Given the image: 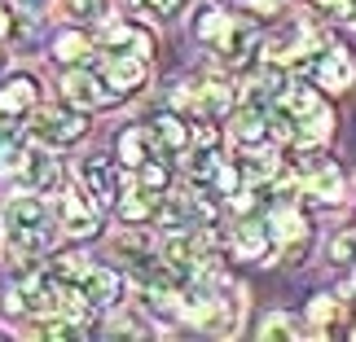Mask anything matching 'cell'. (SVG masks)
Wrapping results in <instances>:
<instances>
[{
    "label": "cell",
    "instance_id": "10",
    "mask_svg": "<svg viewBox=\"0 0 356 342\" xmlns=\"http://www.w3.org/2000/svg\"><path fill=\"white\" fill-rule=\"evenodd\" d=\"M299 189L317 202H343V194H348L343 176H339V167H330V162H317L312 171H304L299 176Z\"/></svg>",
    "mask_w": 356,
    "mask_h": 342
},
{
    "label": "cell",
    "instance_id": "19",
    "mask_svg": "<svg viewBox=\"0 0 356 342\" xmlns=\"http://www.w3.org/2000/svg\"><path fill=\"white\" fill-rule=\"evenodd\" d=\"M136 189L141 194H154V198H163V194H172V171H168V158H154L149 154L141 167H136Z\"/></svg>",
    "mask_w": 356,
    "mask_h": 342
},
{
    "label": "cell",
    "instance_id": "28",
    "mask_svg": "<svg viewBox=\"0 0 356 342\" xmlns=\"http://www.w3.org/2000/svg\"><path fill=\"white\" fill-rule=\"evenodd\" d=\"M185 0H132L136 13H149V18H176Z\"/></svg>",
    "mask_w": 356,
    "mask_h": 342
},
{
    "label": "cell",
    "instance_id": "32",
    "mask_svg": "<svg viewBox=\"0 0 356 342\" xmlns=\"http://www.w3.org/2000/svg\"><path fill=\"white\" fill-rule=\"evenodd\" d=\"M9 5L18 9V13H26V18H40V13L53 5V0H9Z\"/></svg>",
    "mask_w": 356,
    "mask_h": 342
},
{
    "label": "cell",
    "instance_id": "13",
    "mask_svg": "<svg viewBox=\"0 0 356 342\" xmlns=\"http://www.w3.org/2000/svg\"><path fill=\"white\" fill-rule=\"evenodd\" d=\"M264 49H268V62H291V58L312 49V35H308L304 22H286V26H277V31L268 35Z\"/></svg>",
    "mask_w": 356,
    "mask_h": 342
},
{
    "label": "cell",
    "instance_id": "5",
    "mask_svg": "<svg viewBox=\"0 0 356 342\" xmlns=\"http://www.w3.org/2000/svg\"><path fill=\"white\" fill-rule=\"evenodd\" d=\"M106 88L115 92V97H128V92H141L145 79H149V62L141 58V53H111L106 58Z\"/></svg>",
    "mask_w": 356,
    "mask_h": 342
},
{
    "label": "cell",
    "instance_id": "6",
    "mask_svg": "<svg viewBox=\"0 0 356 342\" xmlns=\"http://www.w3.org/2000/svg\"><path fill=\"white\" fill-rule=\"evenodd\" d=\"M119 294H123V277L115 268H84V277H79V298L88 303V311L115 307Z\"/></svg>",
    "mask_w": 356,
    "mask_h": 342
},
{
    "label": "cell",
    "instance_id": "1",
    "mask_svg": "<svg viewBox=\"0 0 356 342\" xmlns=\"http://www.w3.org/2000/svg\"><path fill=\"white\" fill-rule=\"evenodd\" d=\"M31 141L35 145H44V149H66V145H75L79 136L88 132V119L75 110H40L35 119H31Z\"/></svg>",
    "mask_w": 356,
    "mask_h": 342
},
{
    "label": "cell",
    "instance_id": "27",
    "mask_svg": "<svg viewBox=\"0 0 356 342\" xmlns=\"http://www.w3.org/2000/svg\"><path fill=\"white\" fill-rule=\"evenodd\" d=\"M295 316H286V311H273V316L259 325V338L264 342H277V338H295Z\"/></svg>",
    "mask_w": 356,
    "mask_h": 342
},
{
    "label": "cell",
    "instance_id": "26",
    "mask_svg": "<svg viewBox=\"0 0 356 342\" xmlns=\"http://www.w3.org/2000/svg\"><path fill=\"white\" fill-rule=\"evenodd\" d=\"M229 105H234V88H229V84H207V88H202L198 110H207V114H225Z\"/></svg>",
    "mask_w": 356,
    "mask_h": 342
},
{
    "label": "cell",
    "instance_id": "7",
    "mask_svg": "<svg viewBox=\"0 0 356 342\" xmlns=\"http://www.w3.org/2000/svg\"><path fill=\"white\" fill-rule=\"evenodd\" d=\"M308 66H312V79H317L321 88H330V92L352 88V79H356V66H352V58H348V49H339V44L321 49Z\"/></svg>",
    "mask_w": 356,
    "mask_h": 342
},
{
    "label": "cell",
    "instance_id": "25",
    "mask_svg": "<svg viewBox=\"0 0 356 342\" xmlns=\"http://www.w3.org/2000/svg\"><path fill=\"white\" fill-rule=\"evenodd\" d=\"M62 13L71 22H102L106 18V0H66Z\"/></svg>",
    "mask_w": 356,
    "mask_h": 342
},
{
    "label": "cell",
    "instance_id": "8",
    "mask_svg": "<svg viewBox=\"0 0 356 342\" xmlns=\"http://www.w3.org/2000/svg\"><path fill=\"white\" fill-rule=\"evenodd\" d=\"M62 228L71 232V237H92V232L102 228L97 202H88L84 194H75V189H66V194H62Z\"/></svg>",
    "mask_w": 356,
    "mask_h": 342
},
{
    "label": "cell",
    "instance_id": "12",
    "mask_svg": "<svg viewBox=\"0 0 356 342\" xmlns=\"http://www.w3.org/2000/svg\"><path fill=\"white\" fill-rule=\"evenodd\" d=\"M35 101H40V84L31 75H18V79H9L5 88H0V119H18L26 110H35Z\"/></svg>",
    "mask_w": 356,
    "mask_h": 342
},
{
    "label": "cell",
    "instance_id": "9",
    "mask_svg": "<svg viewBox=\"0 0 356 342\" xmlns=\"http://www.w3.org/2000/svg\"><path fill=\"white\" fill-rule=\"evenodd\" d=\"M5 228L9 232H35V228H49V211H44V202H40V194H18L9 202V211H5Z\"/></svg>",
    "mask_w": 356,
    "mask_h": 342
},
{
    "label": "cell",
    "instance_id": "14",
    "mask_svg": "<svg viewBox=\"0 0 356 342\" xmlns=\"http://www.w3.org/2000/svg\"><path fill=\"white\" fill-rule=\"evenodd\" d=\"M84 189L97 207H106V202L119 198V171L106 158H92V162H84Z\"/></svg>",
    "mask_w": 356,
    "mask_h": 342
},
{
    "label": "cell",
    "instance_id": "3",
    "mask_svg": "<svg viewBox=\"0 0 356 342\" xmlns=\"http://www.w3.org/2000/svg\"><path fill=\"white\" fill-rule=\"evenodd\" d=\"M181 167H185V176L194 185H211L216 180V171L225 167V149H220V141H216V132H198V141L185 145Z\"/></svg>",
    "mask_w": 356,
    "mask_h": 342
},
{
    "label": "cell",
    "instance_id": "4",
    "mask_svg": "<svg viewBox=\"0 0 356 342\" xmlns=\"http://www.w3.org/2000/svg\"><path fill=\"white\" fill-rule=\"evenodd\" d=\"M22 185L31 189V194H58L62 189V162H58V149H44V145H35V149H26V158H22Z\"/></svg>",
    "mask_w": 356,
    "mask_h": 342
},
{
    "label": "cell",
    "instance_id": "33",
    "mask_svg": "<svg viewBox=\"0 0 356 342\" xmlns=\"http://www.w3.org/2000/svg\"><path fill=\"white\" fill-rule=\"evenodd\" d=\"M13 31V13H9V0H0V40Z\"/></svg>",
    "mask_w": 356,
    "mask_h": 342
},
{
    "label": "cell",
    "instance_id": "23",
    "mask_svg": "<svg viewBox=\"0 0 356 342\" xmlns=\"http://www.w3.org/2000/svg\"><path fill=\"white\" fill-rule=\"evenodd\" d=\"M97 334H106V338H145L149 325L141 320V311H123V316H115L111 325H102Z\"/></svg>",
    "mask_w": 356,
    "mask_h": 342
},
{
    "label": "cell",
    "instance_id": "20",
    "mask_svg": "<svg viewBox=\"0 0 356 342\" xmlns=\"http://www.w3.org/2000/svg\"><path fill=\"white\" fill-rule=\"evenodd\" d=\"M149 154H154V145H149V132H145V128H128V132L119 136V158L128 162L132 171L141 167V162H145Z\"/></svg>",
    "mask_w": 356,
    "mask_h": 342
},
{
    "label": "cell",
    "instance_id": "17",
    "mask_svg": "<svg viewBox=\"0 0 356 342\" xmlns=\"http://www.w3.org/2000/svg\"><path fill=\"white\" fill-rule=\"evenodd\" d=\"M102 49H106V58H111V53H141V58H149V35L132 22H111Z\"/></svg>",
    "mask_w": 356,
    "mask_h": 342
},
{
    "label": "cell",
    "instance_id": "16",
    "mask_svg": "<svg viewBox=\"0 0 356 342\" xmlns=\"http://www.w3.org/2000/svg\"><path fill=\"white\" fill-rule=\"evenodd\" d=\"M234 141L246 149H268L273 145V132H268V114H255V110H238L234 119Z\"/></svg>",
    "mask_w": 356,
    "mask_h": 342
},
{
    "label": "cell",
    "instance_id": "34",
    "mask_svg": "<svg viewBox=\"0 0 356 342\" xmlns=\"http://www.w3.org/2000/svg\"><path fill=\"white\" fill-rule=\"evenodd\" d=\"M0 71H5V49H0Z\"/></svg>",
    "mask_w": 356,
    "mask_h": 342
},
{
    "label": "cell",
    "instance_id": "2",
    "mask_svg": "<svg viewBox=\"0 0 356 342\" xmlns=\"http://www.w3.org/2000/svg\"><path fill=\"white\" fill-rule=\"evenodd\" d=\"M62 92L75 110H97V105H106L115 97V92L106 88L102 71H88V66H71V71L62 75Z\"/></svg>",
    "mask_w": 356,
    "mask_h": 342
},
{
    "label": "cell",
    "instance_id": "30",
    "mask_svg": "<svg viewBox=\"0 0 356 342\" xmlns=\"http://www.w3.org/2000/svg\"><path fill=\"white\" fill-rule=\"evenodd\" d=\"M334 264H356V228H348V232H339L334 237Z\"/></svg>",
    "mask_w": 356,
    "mask_h": 342
},
{
    "label": "cell",
    "instance_id": "21",
    "mask_svg": "<svg viewBox=\"0 0 356 342\" xmlns=\"http://www.w3.org/2000/svg\"><path fill=\"white\" fill-rule=\"evenodd\" d=\"M88 53H92V44L84 35H75V31H62L58 40H53V58H58L62 66H84Z\"/></svg>",
    "mask_w": 356,
    "mask_h": 342
},
{
    "label": "cell",
    "instance_id": "29",
    "mask_svg": "<svg viewBox=\"0 0 356 342\" xmlns=\"http://www.w3.org/2000/svg\"><path fill=\"white\" fill-rule=\"evenodd\" d=\"M308 316L317 320V325H330V320H339V298L334 294H317L308 303Z\"/></svg>",
    "mask_w": 356,
    "mask_h": 342
},
{
    "label": "cell",
    "instance_id": "18",
    "mask_svg": "<svg viewBox=\"0 0 356 342\" xmlns=\"http://www.w3.org/2000/svg\"><path fill=\"white\" fill-rule=\"evenodd\" d=\"M268 246H273V237H268V228H264V220H259V215H251V220L238 224V232H234L238 259H264Z\"/></svg>",
    "mask_w": 356,
    "mask_h": 342
},
{
    "label": "cell",
    "instance_id": "15",
    "mask_svg": "<svg viewBox=\"0 0 356 342\" xmlns=\"http://www.w3.org/2000/svg\"><path fill=\"white\" fill-rule=\"evenodd\" d=\"M211 49H216V58H220V62H242L246 49H251V26L238 22V18H225V26L211 40Z\"/></svg>",
    "mask_w": 356,
    "mask_h": 342
},
{
    "label": "cell",
    "instance_id": "31",
    "mask_svg": "<svg viewBox=\"0 0 356 342\" xmlns=\"http://www.w3.org/2000/svg\"><path fill=\"white\" fill-rule=\"evenodd\" d=\"M312 9L325 18H352V0H312Z\"/></svg>",
    "mask_w": 356,
    "mask_h": 342
},
{
    "label": "cell",
    "instance_id": "22",
    "mask_svg": "<svg viewBox=\"0 0 356 342\" xmlns=\"http://www.w3.org/2000/svg\"><path fill=\"white\" fill-rule=\"evenodd\" d=\"M154 215H159V198L154 194H141V189L132 185V194L123 198V220L141 224V220H154Z\"/></svg>",
    "mask_w": 356,
    "mask_h": 342
},
{
    "label": "cell",
    "instance_id": "24",
    "mask_svg": "<svg viewBox=\"0 0 356 342\" xmlns=\"http://www.w3.org/2000/svg\"><path fill=\"white\" fill-rule=\"evenodd\" d=\"M225 18H229V13H225L220 5H202V9L194 13V35H198V40H207V44H211V40H216V31L225 26Z\"/></svg>",
    "mask_w": 356,
    "mask_h": 342
},
{
    "label": "cell",
    "instance_id": "11",
    "mask_svg": "<svg viewBox=\"0 0 356 342\" xmlns=\"http://www.w3.org/2000/svg\"><path fill=\"white\" fill-rule=\"evenodd\" d=\"M145 132H149V145L159 149V158H176V154H185V145H189V128L176 114H159Z\"/></svg>",
    "mask_w": 356,
    "mask_h": 342
}]
</instances>
